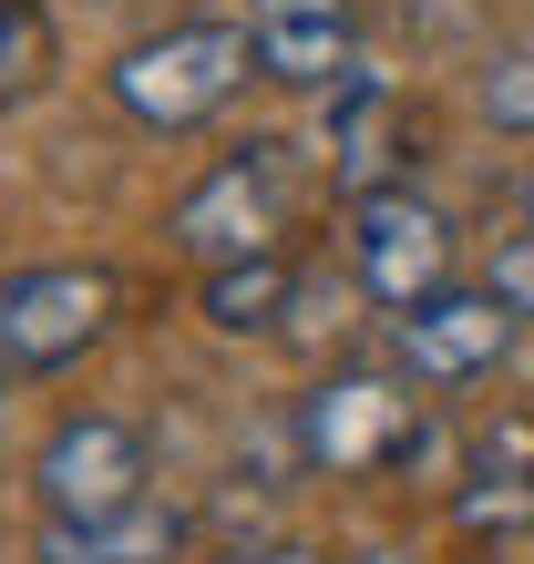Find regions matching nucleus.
<instances>
[{
	"label": "nucleus",
	"mask_w": 534,
	"mask_h": 564,
	"mask_svg": "<svg viewBox=\"0 0 534 564\" xmlns=\"http://www.w3.org/2000/svg\"><path fill=\"white\" fill-rule=\"evenodd\" d=\"M350 278L381 297V308H412V297L452 288V216L431 195L391 185V195H360L350 206Z\"/></svg>",
	"instance_id": "423d86ee"
},
{
	"label": "nucleus",
	"mask_w": 534,
	"mask_h": 564,
	"mask_svg": "<svg viewBox=\"0 0 534 564\" xmlns=\"http://www.w3.org/2000/svg\"><path fill=\"white\" fill-rule=\"evenodd\" d=\"M62 73V31L42 0H0V113H21V104H42Z\"/></svg>",
	"instance_id": "ddd939ff"
},
{
	"label": "nucleus",
	"mask_w": 534,
	"mask_h": 564,
	"mask_svg": "<svg viewBox=\"0 0 534 564\" xmlns=\"http://www.w3.org/2000/svg\"><path fill=\"white\" fill-rule=\"evenodd\" d=\"M226 564H329V554H309V544H237Z\"/></svg>",
	"instance_id": "dca6fc26"
},
{
	"label": "nucleus",
	"mask_w": 534,
	"mask_h": 564,
	"mask_svg": "<svg viewBox=\"0 0 534 564\" xmlns=\"http://www.w3.org/2000/svg\"><path fill=\"white\" fill-rule=\"evenodd\" d=\"M298 452L329 482H381V473H412L431 452V411L391 370H340V380H319L298 401Z\"/></svg>",
	"instance_id": "7ed1b4c3"
},
{
	"label": "nucleus",
	"mask_w": 534,
	"mask_h": 564,
	"mask_svg": "<svg viewBox=\"0 0 534 564\" xmlns=\"http://www.w3.org/2000/svg\"><path fill=\"white\" fill-rule=\"evenodd\" d=\"M524 216H534V154H524Z\"/></svg>",
	"instance_id": "f3484780"
},
{
	"label": "nucleus",
	"mask_w": 534,
	"mask_h": 564,
	"mask_svg": "<svg viewBox=\"0 0 534 564\" xmlns=\"http://www.w3.org/2000/svg\"><path fill=\"white\" fill-rule=\"evenodd\" d=\"M483 123H504V134H534V31L514 52L483 62Z\"/></svg>",
	"instance_id": "4468645a"
},
{
	"label": "nucleus",
	"mask_w": 534,
	"mask_h": 564,
	"mask_svg": "<svg viewBox=\"0 0 534 564\" xmlns=\"http://www.w3.org/2000/svg\"><path fill=\"white\" fill-rule=\"evenodd\" d=\"M340 564H391V554H340Z\"/></svg>",
	"instance_id": "a211bd4d"
},
{
	"label": "nucleus",
	"mask_w": 534,
	"mask_h": 564,
	"mask_svg": "<svg viewBox=\"0 0 534 564\" xmlns=\"http://www.w3.org/2000/svg\"><path fill=\"white\" fill-rule=\"evenodd\" d=\"M114 318H124V278L104 257H52V268L0 278V359L11 370H73Z\"/></svg>",
	"instance_id": "20e7f679"
},
{
	"label": "nucleus",
	"mask_w": 534,
	"mask_h": 564,
	"mask_svg": "<svg viewBox=\"0 0 534 564\" xmlns=\"http://www.w3.org/2000/svg\"><path fill=\"white\" fill-rule=\"evenodd\" d=\"M154 452L124 411H73L42 431L31 452V492H42V523H114L134 503H154Z\"/></svg>",
	"instance_id": "39448f33"
},
{
	"label": "nucleus",
	"mask_w": 534,
	"mask_h": 564,
	"mask_svg": "<svg viewBox=\"0 0 534 564\" xmlns=\"http://www.w3.org/2000/svg\"><path fill=\"white\" fill-rule=\"evenodd\" d=\"M0 370H11V359H0Z\"/></svg>",
	"instance_id": "aec40b11"
},
{
	"label": "nucleus",
	"mask_w": 534,
	"mask_h": 564,
	"mask_svg": "<svg viewBox=\"0 0 534 564\" xmlns=\"http://www.w3.org/2000/svg\"><path fill=\"white\" fill-rule=\"evenodd\" d=\"M257 73V42L247 21H175L154 42H134L114 62V104L145 123V134H195L237 104V83Z\"/></svg>",
	"instance_id": "f257e3e1"
},
{
	"label": "nucleus",
	"mask_w": 534,
	"mask_h": 564,
	"mask_svg": "<svg viewBox=\"0 0 534 564\" xmlns=\"http://www.w3.org/2000/svg\"><path fill=\"white\" fill-rule=\"evenodd\" d=\"M185 534L175 503H134L114 523H42V564H164Z\"/></svg>",
	"instance_id": "f8f14e48"
},
{
	"label": "nucleus",
	"mask_w": 534,
	"mask_h": 564,
	"mask_svg": "<svg viewBox=\"0 0 534 564\" xmlns=\"http://www.w3.org/2000/svg\"><path fill=\"white\" fill-rule=\"evenodd\" d=\"M206 328L216 339H267V328H288V308H298V268L278 247L267 257H226V268H206Z\"/></svg>",
	"instance_id": "9b49d317"
},
{
	"label": "nucleus",
	"mask_w": 534,
	"mask_h": 564,
	"mask_svg": "<svg viewBox=\"0 0 534 564\" xmlns=\"http://www.w3.org/2000/svg\"><path fill=\"white\" fill-rule=\"evenodd\" d=\"M483 288L534 328V237H504V247H493V278H483Z\"/></svg>",
	"instance_id": "2eb2a0df"
},
{
	"label": "nucleus",
	"mask_w": 534,
	"mask_h": 564,
	"mask_svg": "<svg viewBox=\"0 0 534 564\" xmlns=\"http://www.w3.org/2000/svg\"><path fill=\"white\" fill-rule=\"evenodd\" d=\"M514 308L493 288H431L400 308V370H412L421 390H462V380H483V370H504V349H514Z\"/></svg>",
	"instance_id": "0eeeda50"
},
{
	"label": "nucleus",
	"mask_w": 534,
	"mask_h": 564,
	"mask_svg": "<svg viewBox=\"0 0 534 564\" xmlns=\"http://www.w3.org/2000/svg\"><path fill=\"white\" fill-rule=\"evenodd\" d=\"M104 11H145V0H104Z\"/></svg>",
	"instance_id": "6ab92c4d"
},
{
	"label": "nucleus",
	"mask_w": 534,
	"mask_h": 564,
	"mask_svg": "<svg viewBox=\"0 0 534 564\" xmlns=\"http://www.w3.org/2000/svg\"><path fill=\"white\" fill-rule=\"evenodd\" d=\"M452 523L462 534H524L534 523V421H493L473 462H462V492H452Z\"/></svg>",
	"instance_id": "9d476101"
},
{
	"label": "nucleus",
	"mask_w": 534,
	"mask_h": 564,
	"mask_svg": "<svg viewBox=\"0 0 534 564\" xmlns=\"http://www.w3.org/2000/svg\"><path fill=\"white\" fill-rule=\"evenodd\" d=\"M319 154H329V185L350 195H391L412 185L400 164H412V113H400V93L381 73H350L340 93H329V123H319Z\"/></svg>",
	"instance_id": "1a4fd4ad"
},
{
	"label": "nucleus",
	"mask_w": 534,
	"mask_h": 564,
	"mask_svg": "<svg viewBox=\"0 0 534 564\" xmlns=\"http://www.w3.org/2000/svg\"><path fill=\"white\" fill-rule=\"evenodd\" d=\"M247 42L257 73L288 93H340L360 73V0H247Z\"/></svg>",
	"instance_id": "6e6552de"
},
{
	"label": "nucleus",
	"mask_w": 534,
	"mask_h": 564,
	"mask_svg": "<svg viewBox=\"0 0 534 564\" xmlns=\"http://www.w3.org/2000/svg\"><path fill=\"white\" fill-rule=\"evenodd\" d=\"M288 206H298V154L278 134H247V144H226L206 175L175 195L164 237H175L195 268H226V257H267V247H278Z\"/></svg>",
	"instance_id": "f03ea898"
}]
</instances>
